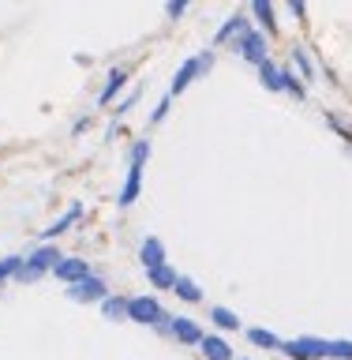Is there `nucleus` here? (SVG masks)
Wrapping results in <instances>:
<instances>
[{
  "label": "nucleus",
  "instance_id": "obj_14",
  "mask_svg": "<svg viewBox=\"0 0 352 360\" xmlns=\"http://www.w3.org/2000/svg\"><path fill=\"white\" fill-rule=\"evenodd\" d=\"M247 30V19L244 15H233V19H225V27L214 34V45H225V41H236L240 34Z\"/></svg>",
  "mask_w": 352,
  "mask_h": 360
},
{
  "label": "nucleus",
  "instance_id": "obj_25",
  "mask_svg": "<svg viewBox=\"0 0 352 360\" xmlns=\"http://www.w3.org/2000/svg\"><path fill=\"white\" fill-rule=\"evenodd\" d=\"M184 11H188V0H169V4H165V15L169 19H180Z\"/></svg>",
  "mask_w": 352,
  "mask_h": 360
},
{
  "label": "nucleus",
  "instance_id": "obj_4",
  "mask_svg": "<svg viewBox=\"0 0 352 360\" xmlns=\"http://www.w3.org/2000/svg\"><path fill=\"white\" fill-rule=\"evenodd\" d=\"M233 49H236V56H244L247 64H263V60H266V34L247 27L240 38L233 41Z\"/></svg>",
  "mask_w": 352,
  "mask_h": 360
},
{
  "label": "nucleus",
  "instance_id": "obj_7",
  "mask_svg": "<svg viewBox=\"0 0 352 360\" xmlns=\"http://www.w3.org/2000/svg\"><path fill=\"white\" fill-rule=\"evenodd\" d=\"M169 334H173L180 345H199V342H202V326H199L195 319H188V315L169 319Z\"/></svg>",
  "mask_w": 352,
  "mask_h": 360
},
{
  "label": "nucleus",
  "instance_id": "obj_1",
  "mask_svg": "<svg viewBox=\"0 0 352 360\" xmlns=\"http://www.w3.org/2000/svg\"><path fill=\"white\" fill-rule=\"evenodd\" d=\"M60 259H64V255L56 252V244H38L27 259H22L15 281H38V278H45V274H53V266L60 263Z\"/></svg>",
  "mask_w": 352,
  "mask_h": 360
},
{
  "label": "nucleus",
  "instance_id": "obj_15",
  "mask_svg": "<svg viewBox=\"0 0 352 360\" xmlns=\"http://www.w3.org/2000/svg\"><path fill=\"white\" fill-rule=\"evenodd\" d=\"M146 278H150L154 289H173L180 274H176V270L169 266V263H162V266H150V270H146Z\"/></svg>",
  "mask_w": 352,
  "mask_h": 360
},
{
  "label": "nucleus",
  "instance_id": "obj_21",
  "mask_svg": "<svg viewBox=\"0 0 352 360\" xmlns=\"http://www.w3.org/2000/svg\"><path fill=\"white\" fill-rule=\"evenodd\" d=\"M252 11L259 15V22L266 27V34H278V19H274V4H266V0H255Z\"/></svg>",
  "mask_w": 352,
  "mask_h": 360
},
{
  "label": "nucleus",
  "instance_id": "obj_22",
  "mask_svg": "<svg viewBox=\"0 0 352 360\" xmlns=\"http://www.w3.org/2000/svg\"><path fill=\"white\" fill-rule=\"evenodd\" d=\"M19 266H22V259H19V255L0 259V289H4V281H8V278H15V274H19Z\"/></svg>",
  "mask_w": 352,
  "mask_h": 360
},
{
  "label": "nucleus",
  "instance_id": "obj_19",
  "mask_svg": "<svg viewBox=\"0 0 352 360\" xmlns=\"http://www.w3.org/2000/svg\"><path fill=\"white\" fill-rule=\"evenodd\" d=\"M173 289H176V297H180V300H188V304H199V300H202V289H199L191 278H184V274L176 278V285H173Z\"/></svg>",
  "mask_w": 352,
  "mask_h": 360
},
{
  "label": "nucleus",
  "instance_id": "obj_5",
  "mask_svg": "<svg viewBox=\"0 0 352 360\" xmlns=\"http://www.w3.org/2000/svg\"><path fill=\"white\" fill-rule=\"evenodd\" d=\"M105 297H109V285L98 274H90L83 281H75V285H67V300H75V304H94V300H105Z\"/></svg>",
  "mask_w": 352,
  "mask_h": 360
},
{
  "label": "nucleus",
  "instance_id": "obj_9",
  "mask_svg": "<svg viewBox=\"0 0 352 360\" xmlns=\"http://www.w3.org/2000/svg\"><path fill=\"white\" fill-rule=\"evenodd\" d=\"M128 68H112L109 72V79H105V86H101V94H98V101L101 105H112V101H117V94L124 90V83H128Z\"/></svg>",
  "mask_w": 352,
  "mask_h": 360
},
{
  "label": "nucleus",
  "instance_id": "obj_13",
  "mask_svg": "<svg viewBox=\"0 0 352 360\" xmlns=\"http://www.w3.org/2000/svg\"><path fill=\"white\" fill-rule=\"evenodd\" d=\"M79 218H83V207H79V202H72L64 218H60V221H53L49 229H45V240H56V236H60V233H67V229H72V225H75Z\"/></svg>",
  "mask_w": 352,
  "mask_h": 360
},
{
  "label": "nucleus",
  "instance_id": "obj_24",
  "mask_svg": "<svg viewBox=\"0 0 352 360\" xmlns=\"http://www.w3.org/2000/svg\"><path fill=\"white\" fill-rule=\"evenodd\" d=\"M292 64H300L304 79H311V75H315V68H311V60H308V53H304V49H292Z\"/></svg>",
  "mask_w": 352,
  "mask_h": 360
},
{
  "label": "nucleus",
  "instance_id": "obj_17",
  "mask_svg": "<svg viewBox=\"0 0 352 360\" xmlns=\"http://www.w3.org/2000/svg\"><path fill=\"white\" fill-rule=\"evenodd\" d=\"M259 79H263V86H266V90H274V94H281V72H278V64L270 60V56H266L263 64H259Z\"/></svg>",
  "mask_w": 352,
  "mask_h": 360
},
{
  "label": "nucleus",
  "instance_id": "obj_18",
  "mask_svg": "<svg viewBox=\"0 0 352 360\" xmlns=\"http://www.w3.org/2000/svg\"><path fill=\"white\" fill-rule=\"evenodd\" d=\"M247 342L259 345V349H281V338L274 330H263V326H252V330H247Z\"/></svg>",
  "mask_w": 352,
  "mask_h": 360
},
{
  "label": "nucleus",
  "instance_id": "obj_23",
  "mask_svg": "<svg viewBox=\"0 0 352 360\" xmlns=\"http://www.w3.org/2000/svg\"><path fill=\"white\" fill-rule=\"evenodd\" d=\"M326 356H334V360H352V342H326Z\"/></svg>",
  "mask_w": 352,
  "mask_h": 360
},
{
  "label": "nucleus",
  "instance_id": "obj_11",
  "mask_svg": "<svg viewBox=\"0 0 352 360\" xmlns=\"http://www.w3.org/2000/svg\"><path fill=\"white\" fill-rule=\"evenodd\" d=\"M199 349H202L207 360H233V345L225 342V338H218V334H202Z\"/></svg>",
  "mask_w": 352,
  "mask_h": 360
},
{
  "label": "nucleus",
  "instance_id": "obj_2",
  "mask_svg": "<svg viewBox=\"0 0 352 360\" xmlns=\"http://www.w3.org/2000/svg\"><path fill=\"white\" fill-rule=\"evenodd\" d=\"M210 64H214V53H210V49H207V53H199V56H191V60H184V64H180V72L173 75V83H169V94H165V98L184 94V90L195 83L202 72H210Z\"/></svg>",
  "mask_w": 352,
  "mask_h": 360
},
{
  "label": "nucleus",
  "instance_id": "obj_8",
  "mask_svg": "<svg viewBox=\"0 0 352 360\" xmlns=\"http://www.w3.org/2000/svg\"><path fill=\"white\" fill-rule=\"evenodd\" d=\"M53 274L60 278V281H67V285H75V281H83V278H90V266H86V259H60V263L53 266Z\"/></svg>",
  "mask_w": 352,
  "mask_h": 360
},
{
  "label": "nucleus",
  "instance_id": "obj_6",
  "mask_svg": "<svg viewBox=\"0 0 352 360\" xmlns=\"http://www.w3.org/2000/svg\"><path fill=\"white\" fill-rule=\"evenodd\" d=\"M281 349H285V356L292 360H322L326 356V342L322 338H292V342H281Z\"/></svg>",
  "mask_w": 352,
  "mask_h": 360
},
{
  "label": "nucleus",
  "instance_id": "obj_16",
  "mask_svg": "<svg viewBox=\"0 0 352 360\" xmlns=\"http://www.w3.org/2000/svg\"><path fill=\"white\" fill-rule=\"evenodd\" d=\"M210 319H214V326H221V330H240V315L229 311V308H221V304H214V308H210Z\"/></svg>",
  "mask_w": 352,
  "mask_h": 360
},
{
  "label": "nucleus",
  "instance_id": "obj_12",
  "mask_svg": "<svg viewBox=\"0 0 352 360\" xmlns=\"http://www.w3.org/2000/svg\"><path fill=\"white\" fill-rule=\"evenodd\" d=\"M139 259H143L146 270H150V266H162V263H165V244L157 240V236H146V240L139 244Z\"/></svg>",
  "mask_w": 352,
  "mask_h": 360
},
{
  "label": "nucleus",
  "instance_id": "obj_10",
  "mask_svg": "<svg viewBox=\"0 0 352 360\" xmlns=\"http://www.w3.org/2000/svg\"><path fill=\"white\" fill-rule=\"evenodd\" d=\"M139 188H143V162H128V180H124V191H120L124 207H131L139 199Z\"/></svg>",
  "mask_w": 352,
  "mask_h": 360
},
{
  "label": "nucleus",
  "instance_id": "obj_20",
  "mask_svg": "<svg viewBox=\"0 0 352 360\" xmlns=\"http://www.w3.org/2000/svg\"><path fill=\"white\" fill-rule=\"evenodd\" d=\"M101 315H105V319H128V300L124 297H105L101 300Z\"/></svg>",
  "mask_w": 352,
  "mask_h": 360
},
{
  "label": "nucleus",
  "instance_id": "obj_26",
  "mask_svg": "<svg viewBox=\"0 0 352 360\" xmlns=\"http://www.w3.org/2000/svg\"><path fill=\"white\" fill-rule=\"evenodd\" d=\"M289 11H292L296 19H304V15H308V8H304V0H292V4H289Z\"/></svg>",
  "mask_w": 352,
  "mask_h": 360
},
{
  "label": "nucleus",
  "instance_id": "obj_3",
  "mask_svg": "<svg viewBox=\"0 0 352 360\" xmlns=\"http://www.w3.org/2000/svg\"><path fill=\"white\" fill-rule=\"evenodd\" d=\"M128 319L143 323V326H162V330H169V319H165L162 300L157 297H131L128 300Z\"/></svg>",
  "mask_w": 352,
  "mask_h": 360
}]
</instances>
